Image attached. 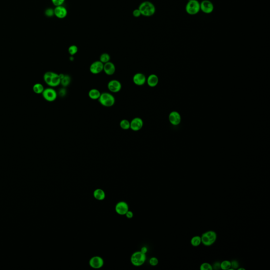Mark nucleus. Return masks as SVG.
<instances>
[{
	"instance_id": "7c9ffc66",
	"label": "nucleus",
	"mask_w": 270,
	"mask_h": 270,
	"mask_svg": "<svg viewBox=\"0 0 270 270\" xmlns=\"http://www.w3.org/2000/svg\"><path fill=\"white\" fill-rule=\"evenodd\" d=\"M149 263L152 266H156L159 263V260L156 258H152L150 259Z\"/></svg>"
},
{
	"instance_id": "4468645a",
	"label": "nucleus",
	"mask_w": 270,
	"mask_h": 270,
	"mask_svg": "<svg viewBox=\"0 0 270 270\" xmlns=\"http://www.w3.org/2000/svg\"><path fill=\"white\" fill-rule=\"evenodd\" d=\"M169 121L174 126H177L181 123L182 117L178 112L173 111L169 115Z\"/></svg>"
},
{
	"instance_id": "dca6fc26",
	"label": "nucleus",
	"mask_w": 270,
	"mask_h": 270,
	"mask_svg": "<svg viewBox=\"0 0 270 270\" xmlns=\"http://www.w3.org/2000/svg\"><path fill=\"white\" fill-rule=\"evenodd\" d=\"M104 261L100 256H94L89 261V265L93 268H101L103 265Z\"/></svg>"
},
{
	"instance_id": "f257e3e1",
	"label": "nucleus",
	"mask_w": 270,
	"mask_h": 270,
	"mask_svg": "<svg viewBox=\"0 0 270 270\" xmlns=\"http://www.w3.org/2000/svg\"><path fill=\"white\" fill-rule=\"evenodd\" d=\"M43 80L48 86L52 88L60 84L61 79L59 74L52 71L45 72L43 76Z\"/></svg>"
},
{
	"instance_id": "a211bd4d",
	"label": "nucleus",
	"mask_w": 270,
	"mask_h": 270,
	"mask_svg": "<svg viewBox=\"0 0 270 270\" xmlns=\"http://www.w3.org/2000/svg\"><path fill=\"white\" fill-rule=\"evenodd\" d=\"M146 83L150 87L154 88L159 83V78L156 74H151L147 78Z\"/></svg>"
},
{
	"instance_id": "7ed1b4c3",
	"label": "nucleus",
	"mask_w": 270,
	"mask_h": 270,
	"mask_svg": "<svg viewBox=\"0 0 270 270\" xmlns=\"http://www.w3.org/2000/svg\"><path fill=\"white\" fill-rule=\"evenodd\" d=\"M98 101L102 106L106 107L113 106L116 102L115 97L111 93L106 92L101 93Z\"/></svg>"
},
{
	"instance_id": "473e14b6",
	"label": "nucleus",
	"mask_w": 270,
	"mask_h": 270,
	"mask_svg": "<svg viewBox=\"0 0 270 270\" xmlns=\"http://www.w3.org/2000/svg\"><path fill=\"white\" fill-rule=\"evenodd\" d=\"M230 263H231V267L232 268L233 270L238 268V267H239V263L236 261H234V260L230 262Z\"/></svg>"
},
{
	"instance_id": "423d86ee",
	"label": "nucleus",
	"mask_w": 270,
	"mask_h": 270,
	"mask_svg": "<svg viewBox=\"0 0 270 270\" xmlns=\"http://www.w3.org/2000/svg\"><path fill=\"white\" fill-rule=\"evenodd\" d=\"M146 259V254L141 251L135 252L131 257V262L136 267H140L143 265Z\"/></svg>"
},
{
	"instance_id": "e433bc0d",
	"label": "nucleus",
	"mask_w": 270,
	"mask_h": 270,
	"mask_svg": "<svg viewBox=\"0 0 270 270\" xmlns=\"http://www.w3.org/2000/svg\"><path fill=\"white\" fill-rule=\"evenodd\" d=\"M140 251L141 252H143V253L146 254L147 253V249L146 247H143V248H141Z\"/></svg>"
},
{
	"instance_id": "cd10ccee",
	"label": "nucleus",
	"mask_w": 270,
	"mask_h": 270,
	"mask_svg": "<svg viewBox=\"0 0 270 270\" xmlns=\"http://www.w3.org/2000/svg\"><path fill=\"white\" fill-rule=\"evenodd\" d=\"M45 16L48 17H51L54 16V9L52 8H48L45 10Z\"/></svg>"
},
{
	"instance_id": "b1692460",
	"label": "nucleus",
	"mask_w": 270,
	"mask_h": 270,
	"mask_svg": "<svg viewBox=\"0 0 270 270\" xmlns=\"http://www.w3.org/2000/svg\"><path fill=\"white\" fill-rule=\"evenodd\" d=\"M191 244L193 246L196 247V246H199L201 243V237H200L199 236H194L191 239Z\"/></svg>"
},
{
	"instance_id": "6ab92c4d",
	"label": "nucleus",
	"mask_w": 270,
	"mask_h": 270,
	"mask_svg": "<svg viewBox=\"0 0 270 270\" xmlns=\"http://www.w3.org/2000/svg\"><path fill=\"white\" fill-rule=\"evenodd\" d=\"M101 92L97 89H91L88 92V96L92 100H98L101 95Z\"/></svg>"
},
{
	"instance_id": "c756f323",
	"label": "nucleus",
	"mask_w": 270,
	"mask_h": 270,
	"mask_svg": "<svg viewBox=\"0 0 270 270\" xmlns=\"http://www.w3.org/2000/svg\"><path fill=\"white\" fill-rule=\"evenodd\" d=\"M52 3L53 4L55 7L63 5L65 2V0H51Z\"/></svg>"
},
{
	"instance_id": "1a4fd4ad",
	"label": "nucleus",
	"mask_w": 270,
	"mask_h": 270,
	"mask_svg": "<svg viewBox=\"0 0 270 270\" xmlns=\"http://www.w3.org/2000/svg\"><path fill=\"white\" fill-rule=\"evenodd\" d=\"M107 87L111 92L117 93L121 90L122 84L118 80H111L108 83Z\"/></svg>"
},
{
	"instance_id": "aec40b11",
	"label": "nucleus",
	"mask_w": 270,
	"mask_h": 270,
	"mask_svg": "<svg viewBox=\"0 0 270 270\" xmlns=\"http://www.w3.org/2000/svg\"><path fill=\"white\" fill-rule=\"evenodd\" d=\"M93 196L96 200L102 201L105 198V192L102 189H97L93 192Z\"/></svg>"
},
{
	"instance_id": "4c0bfd02",
	"label": "nucleus",
	"mask_w": 270,
	"mask_h": 270,
	"mask_svg": "<svg viewBox=\"0 0 270 270\" xmlns=\"http://www.w3.org/2000/svg\"><path fill=\"white\" fill-rule=\"evenodd\" d=\"M70 60L71 61L73 60H74V58L73 57V56H71V57H70Z\"/></svg>"
},
{
	"instance_id": "bb28decb",
	"label": "nucleus",
	"mask_w": 270,
	"mask_h": 270,
	"mask_svg": "<svg viewBox=\"0 0 270 270\" xmlns=\"http://www.w3.org/2000/svg\"><path fill=\"white\" fill-rule=\"evenodd\" d=\"M230 268H231V263L229 261L225 260L220 263V268L222 270H229Z\"/></svg>"
},
{
	"instance_id": "393cba45",
	"label": "nucleus",
	"mask_w": 270,
	"mask_h": 270,
	"mask_svg": "<svg viewBox=\"0 0 270 270\" xmlns=\"http://www.w3.org/2000/svg\"><path fill=\"white\" fill-rule=\"evenodd\" d=\"M110 56L108 53H103L100 55L99 57V61H100L103 64L110 61Z\"/></svg>"
},
{
	"instance_id": "39448f33",
	"label": "nucleus",
	"mask_w": 270,
	"mask_h": 270,
	"mask_svg": "<svg viewBox=\"0 0 270 270\" xmlns=\"http://www.w3.org/2000/svg\"><path fill=\"white\" fill-rule=\"evenodd\" d=\"M216 233L213 230L204 233L201 237V243L205 246L212 245L216 240Z\"/></svg>"
},
{
	"instance_id": "f8f14e48",
	"label": "nucleus",
	"mask_w": 270,
	"mask_h": 270,
	"mask_svg": "<svg viewBox=\"0 0 270 270\" xmlns=\"http://www.w3.org/2000/svg\"><path fill=\"white\" fill-rule=\"evenodd\" d=\"M54 16L59 19H64L67 17L68 15V10L64 5H60L55 7L54 9Z\"/></svg>"
},
{
	"instance_id": "412c9836",
	"label": "nucleus",
	"mask_w": 270,
	"mask_h": 270,
	"mask_svg": "<svg viewBox=\"0 0 270 270\" xmlns=\"http://www.w3.org/2000/svg\"><path fill=\"white\" fill-rule=\"evenodd\" d=\"M33 91L36 94H42L45 90L43 85L40 83H36L33 86Z\"/></svg>"
},
{
	"instance_id": "4be33fe9",
	"label": "nucleus",
	"mask_w": 270,
	"mask_h": 270,
	"mask_svg": "<svg viewBox=\"0 0 270 270\" xmlns=\"http://www.w3.org/2000/svg\"><path fill=\"white\" fill-rule=\"evenodd\" d=\"M71 83L70 76L68 74H64V77L61 79L60 84L63 87H66L69 86Z\"/></svg>"
},
{
	"instance_id": "0eeeda50",
	"label": "nucleus",
	"mask_w": 270,
	"mask_h": 270,
	"mask_svg": "<svg viewBox=\"0 0 270 270\" xmlns=\"http://www.w3.org/2000/svg\"><path fill=\"white\" fill-rule=\"evenodd\" d=\"M42 95L45 100L48 102H53L55 101L58 97L57 91H55L52 87H49L45 89Z\"/></svg>"
},
{
	"instance_id": "f704fd0d",
	"label": "nucleus",
	"mask_w": 270,
	"mask_h": 270,
	"mask_svg": "<svg viewBox=\"0 0 270 270\" xmlns=\"http://www.w3.org/2000/svg\"><path fill=\"white\" fill-rule=\"evenodd\" d=\"M125 215H126V216L128 219H131V218H132L133 217V216H134V214H133V212H131V211H128L127 213H126V214Z\"/></svg>"
},
{
	"instance_id": "a878e982",
	"label": "nucleus",
	"mask_w": 270,
	"mask_h": 270,
	"mask_svg": "<svg viewBox=\"0 0 270 270\" xmlns=\"http://www.w3.org/2000/svg\"><path fill=\"white\" fill-rule=\"evenodd\" d=\"M68 53L71 56H73L77 54L78 52V47L76 45H71L68 48Z\"/></svg>"
},
{
	"instance_id": "ddd939ff",
	"label": "nucleus",
	"mask_w": 270,
	"mask_h": 270,
	"mask_svg": "<svg viewBox=\"0 0 270 270\" xmlns=\"http://www.w3.org/2000/svg\"><path fill=\"white\" fill-rule=\"evenodd\" d=\"M147 78L144 74L140 72L136 73L133 76V81L138 86H141L146 83Z\"/></svg>"
},
{
	"instance_id": "c9c22d12",
	"label": "nucleus",
	"mask_w": 270,
	"mask_h": 270,
	"mask_svg": "<svg viewBox=\"0 0 270 270\" xmlns=\"http://www.w3.org/2000/svg\"><path fill=\"white\" fill-rule=\"evenodd\" d=\"M65 90L64 89H61L59 91V95H60V96H64V95H65Z\"/></svg>"
},
{
	"instance_id": "2eb2a0df",
	"label": "nucleus",
	"mask_w": 270,
	"mask_h": 270,
	"mask_svg": "<svg viewBox=\"0 0 270 270\" xmlns=\"http://www.w3.org/2000/svg\"><path fill=\"white\" fill-rule=\"evenodd\" d=\"M116 212L121 215H124L129 211V207L125 201H120L116 205Z\"/></svg>"
},
{
	"instance_id": "9d476101",
	"label": "nucleus",
	"mask_w": 270,
	"mask_h": 270,
	"mask_svg": "<svg viewBox=\"0 0 270 270\" xmlns=\"http://www.w3.org/2000/svg\"><path fill=\"white\" fill-rule=\"evenodd\" d=\"M130 129L134 131H138L141 130L144 126L143 119L140 117H135L130 121Z\"/></svg>"
},
{
	"instance_id": "72a5a7b5",
	"label": "nucleus",
	"mask_w": 270,
	"mask_h": 270,
	"mask_svg": "<svg viewBox=\"0 0 270 270\" xmlns=\"http://www.w3.org/2000/svg\"><path fill=\"white\" fill-rule=\"evenodd\" d=\"M212 268H213V269L214 268V269H216V270H218L219 268H220V263L217 262H215L213 266H212Z\"/></svg>"
},
{
	"instance_id": "c85d7f7f",
	"label": "nucleus",
	"mask_w": 270,
	"mask_h": 270,
	"mask_svg": "<svg viewBox=\"0 0 270 270\" xmlns=\"http://www.w3.org/2000/svg\"><path fill=\"white\" fill-rule=\"evenodd\" d=\"M200 269L201 270H212L213 268L212 265L208 263H204L201 265Z\"/></svg>"
},
{
	"instance_id": "5701e85b",
	"label": "nucleus",
	"mask_w": 270,
	"mask_h": 270,
	"mask_svg": "<svg viewBox=\"0 0 270 270\" xmlns=\"http://www.w3.org/2000/svg\"><path fill=\"white\" fill-rule=\"evenodd\" d=\"M119 125H120V127H121V128L123 130H127L130 129V121L127 119H122Z\"/></svg>"
},
{
	"instance_id": "6e6552de",
	"label": "nucleus",
	"mask_w": 270,
	"mask_h": 270,
	"mask_svg": "<svg viewBox=\"0 0 270 270\" xmlns=\"http://www.w3.org/2000/svg\"><path fill=\"white\" fill-rule=\"evenodd\" d=\"M214 6L210 0H203L200 3V10L205 14H209L213 12Z\"/></svg>"
},
{
	"instance_id": "20e7f679",
	"label": "nucleus",
	"mask_w": 270,
	"mask_h": 270,
	"mask_svg": "<svg viewBox=\"0 0 270 270\" xmlns=\"http://www.w3.org/2000/svg\"><path fill=\"white\" fill-rule=\"evenodd\" d=\"M186 13L191 16H194L200 12V3L198 0H191L188 1L185 7Z\"/></svg>"
},
{
	"instance_id": "2f4dec72",
	"label": "nucleus",
	"mask_w": 270,
	"mask_h": 270,
	"mask_svg": "<svg viewBox=\"0 0 270 270\" xmlns=\"http://www.w3.org/2000/svg\"><path fill=\"white\" fill-rule=\"evenodd\" d=\"M133 16L135 17H139L141 16V13L140 12V10L138 9H135L133 11Z\"/></svg>"
},
{
	"instance_id": "f03ea898",
	"label": "nucleus",
	"mask_w": 270,
	"mask_h": 270,
	"mask_svg": "<svg viewBox=\"0 0 270 270\" xmlns=\"http://www.w3.org/2000/svg\"><path fill=\"white\" fill-rule=\"evenodd\" d=\"M141 16L145 17H150L154 16L156 13V9L155 5L152 2L145 1L141 2L138 7Z\"/></svg>"
},
{
	"instance_id": "9b49d317",
	"label": "nucleus",
	"mask_w": 270,
	"mask_h": 270,
	"mask_svg": "<svg viewBox=\"0 0 270 270\" xmlns=\"http://www.w3.org/2000/svg\"><path fill=\"white\" fill-rule=\"evenodd\" d=\"M103 63L100 61L98 60L94 61L91 64L90 66L89 70L91 73L93 74H97L100 73L103 70Z\"/></svg>"
},
{
	"instance_id": "f3484780",
	"label": "nucleus",
	"mask_w": 270,
	"mask_h": 270,
	"mask_svg": "<svg viewBox=\"0 0 270 270\" xmlns=\"http://www.w3.org/2000/svg\"><path fill=\"white\" fill-rule=\"evenodd\" d=\"M103 71L108 76H112L116 72L115 65L113 62L109 61L103 64Z\"/></svg>"
}]
</instances>
